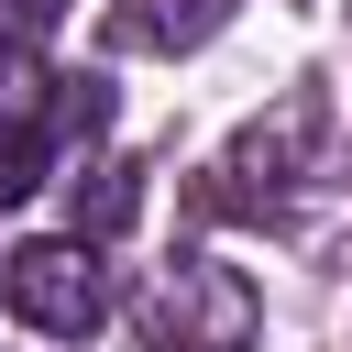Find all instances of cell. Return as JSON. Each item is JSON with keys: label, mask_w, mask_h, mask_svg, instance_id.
Listing matches in <instances>:
<instances>
[{"label": "cell", "mask_w": 352, "mask_h": 352, "mask_svg": "<svg viewBox=\"0 0 352 352\" xmlns=\"http://www.w3.org/2000/svg\"><path fill=\"white\" fill-rule=\"evenodd\" d=\"M0 308H11L22 330H44V341H88V330L110 319V264H99V242H88V231H66V242H11V253H0Z\"/></svg>", "instance_id": "6da1fadb"}, {"label": "cell", "mask_w": 352, "mask_h": 352, "mask_svg": "<svg viewBox=\"0 0 352 352\" xmlns=\"http://www.w3.org/2000/svg\"><path fill=\"white\" fill-rule=\"evenodd\" d=\"M143 319H154V341H176V352H242V341H253V286H242L231 264H176Z\"/></svg>", "instance_id": "7a4b0ae2"}, {"label": "cell", "mask_w": 352, "mask_h": 352, "mask_svg": "<svg viewBox=\"0 0 352 352\" xmlns=\"http://www.w3.org/2000/svg\"><path fill=\"white\" fill-rule=\"evenodd\" d=\"M132 209H143V176H132V165H88V176H77V231H88V242L132 231Z\"/></svg>", "instance_id": "3957f363"}, {"label": "cell", "mask_w": 352, "mask_h": 352, "mask_svg": "<svg viewBox=\"0 0 352 352\" xmlns=\"http://www.w3.org/2000/svg\"><path fill=\"white\" fill-rule=\"evenodd\" d=\"M209 11H220V0H165V11L143 22V33H209Z\"/></svg>", "instance_id": "277c9868"}, {"label": "cell", "mask_w": 352, "mask_h": 352, "mask_svg": "<svg viewBox=\"0 0 352 352\" xmlns=\"http://www.w3.org/2000/svg\"><path fill=\"white\" fill-rule=\"evenodd\" d=\"M11 11H22V22H55V11H66V0H11Z\"/></svg>", "instance_id": "5b68a950"}]
</instances>
